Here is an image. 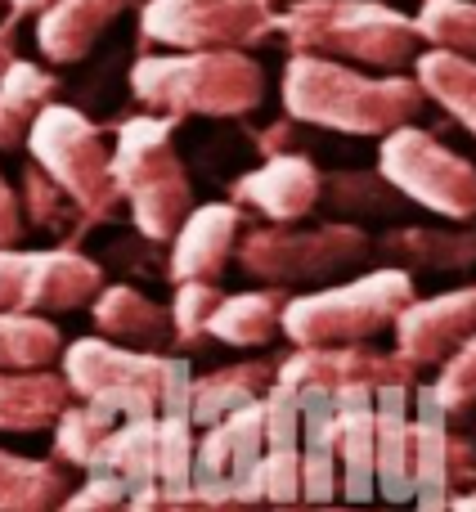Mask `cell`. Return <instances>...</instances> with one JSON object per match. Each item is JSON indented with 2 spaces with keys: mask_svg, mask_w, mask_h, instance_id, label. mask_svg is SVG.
Returning a JSON list of instances; mask_svg holds the SVG:
<instances>
[{
  "mask_svg": "<svg viewBox=\"0 0 476 512\" xmlns=\"http://www.w3.org/2000/svg\"><path fill=\"white\" fill-rule=\"evenodd\" d=\"M423 81L432 86V95L476 135V63H459V59L432 54V59L423 63Z\"/></svg>",
  "mask_w": 476,
  "mask_h": 512,
  "instance_id": "obj_30",
  "label": "cell"
},
{
  "mask_svg": "<svg viewBox=\"0 0 476 512\" xmlns=\"http://www.w3.org/2000/svg\"><path fill=\"white\" fill-rule=\"evenodd\" d=\"M86 481H99L113 495L131 499L140 490L162 486V450H158V414L117 418L113 432L86 459Z\"/></svg>",
  "mask_w": 476,
  "mask_h": 512,
  "instance_id": "obj_14",
  "label": "cell"
},
{
  "mask_svg": "<svg viewBox=\"0 0 476 512\" xmlns=\"http://www.w3.org/2000/svg\"><path fill=\"white\" fill-rule=\"evenodd\" d=\"M27 149L36 167L68 194L81 225H104L117 216L122 194L113 185V149L90 117L68 104H45L27 126Z\"/></svg>",
  "mask_w": 476,
  "mask_h": 512,
  "instance_id": "obj_4",
  "label": "cell"
},
{
  "mask_svg": "<svg viewBox=\"0 0 476 512\" xmlns=\"http://www.w3.org/2000/svg\"><path fill=\"white\" fill-rule=\"evenodd\" d=\"M274 364L279 360H243V364H225V369L194 378L189 382V418H194V427H207L216 418L261 400L274 382Z\"/></svg>",
  "mask_w": 476,
  "mask_h": 512,
  "instance_id": "obj_22",
  "label": "cell"
},
{
  "mask_svg": "<svg viewBox=\"0 0 476 512\" xmlns=\"http://www.w3.org/2000/svg\"><path fill=\"white\" fill-rule=\"evenodd\" d=\"M140 104L162 113H247L261 99V72L234 54H194V59H144L131 72Z\"/></svg>",
  "mask_w": 476,
  "mask_h": 512,
  "instance_id": "obj_7",
  "label": "cell"
},
{
  "mask_svg": "<svg viewBox=\"0 0 476 512\" xmlns=\"http://www.w3.org/2000/svg\"><path fill=\"white\" fill-rule=\"evenodd\" d=\"M126 512H274L270 504H256V499H221L207 495V490H140V495L126 499Z\"/></svg>",
  "mask_w": 476,
  "mask_h": 512,
  "instance_id": "obj_31",
  "label": "cell"
},
{
  "mask_svg": "<svg viewBox=\"0 0 476 512\" xmlns=\"http://www.w3.org/2000/svg\"><path fill=\"white\" fill-rule=\"evenodd\" d=\"M396 333V355L414 369H441L454 351L476 333V283L436 292V297H414L391 324Z\"/></svg>",
  "mask_w": 476,
  "mask_h": 512,
  "instance_id": "obj_11",
  "label": "cell"
},
{
  "mask_svg": "<svg viewBox=\"0 0 476 512\" xmlns=\"http://www.w3.org/2000/svg\"><path fill=\"white\" fill-rule=\"evenodd\" d=\"M238 234H243V212L238 203H207L180 221V230L171 234V261L167 274L171 283L203 279L216 283L225 274V265L234 261Z\"/></svg>",
  "mask_w": 476,
  "mask_h": 512,
  "instance_id": "obj_15",
  "label": "cell"
},
{
  "mask_svg": "<svg viewBox=\"0 0 476 512\" xmlns=\"http://www.w3.org/2000/svg\"><path fill=\"white\" fill-rule=\"evenodd\" d=\"M382 252L396 265H418V270H445L459 274L476 265V230H432V225H400L382 234Z\"/></svg>",
  "mask_w": 476,
  "mask_h": 512,
  "instance_id": "obj_24",
  "label": "cell"
},
{
  "mask_svg": "<svg viewBox=\"0 0 476 512\" xmlns=\"http://www.w3.org/2000/svg\"><path fill=\"white\" fill-rule=\"evenodd\" d=\"M72 405L68 382L50 369H0V432L32 436Z\"/></svg>",
  "mask_w": 476,
  "mask_h": 512,
  "instance_id": "obj_20",
  "label": "cell"
},
{
  "mask_svg": "<svg viewBox=\"0 0 476 512\" xmlns=\"http://www.w3.org/2000/svg\"><path fill=\"white\" fill-rule=\"evenodd\" d=\"M373 391L378 387H364V382L333 387L342 504H369L373 499Z\"/></svg>",
  "mask_w": 476,
  "mask_h": 512,
  "instance_id": "obj_19",
  "label": "cell"
},
{
  "mask_svg": "<svg viewBox=\"0 0 476 512\" xmlns=\"http://www.w3.org/2000/svg\"><path fill=\"white\" fill-rule=\"evenodd\" d=\"M274 512H369L364 504H288V508H274Z\"/></svg>",
  "mask_w": 476,
  "mask_h": 512,
  "instance_id": "obj_36",
  "label": "cell"
},
{
  "mask_svg": "<svg viewBox=\"0 0 476 512\" xmlns=\"http://www.w3.org/2000/svg\"><path fill=\"white\" fill-rule=\"evenodd\" d=\"M113 185L144 239L167 243L180 230V221L194 212V189L171 144V117L122 122L113 149Z\"/></svg>",
  "mask_w": 476,
  "mask_h": 512,
  "instance_id": "obj_3",
  "label": "cell"
},
{
  "mask_svg": "<svg viewBox=\"0 0 476 512\" xmlns=\"http://www.w3.org/2000/svg\"><path fill=\"white\" fill-rule=\"evenodd\" d=\"M288 108L301 122L333 126L351 135L396 131L418 113V90L405 81H369L333 63H292L288 68Z\"/></svg>",
  "mask_w": 476,
  "mask_h": 512,
  "instance_id": "obj_5",
  "label": "cell"
},
{
  "mask_svg": "<svg viewBox=\"0 0 476 512\" xmlns=\"http://www.w3.org/2000/svg\"><path fill=\"white\" fill-rule=\"evenodd\" d=\"M68 490L63 463L0 450V512H50Z\"/></svg>",
  "mask_w": 476,
  "mask_h": 512,
  "instance_id": "obj_25",
  "label": "cell"
},
{
  "mask_svg": "<svg viewBox=\"0 0 476 512\" xmlns=\"http://www.w3.org/2000/svg\"><path fill=\"white\" fill-rule=\"evenodd\" d=\"M432 396L450 418H468L476 409V333L441 364V378L432 382Z\"/></svg>",
  "mask_w": 476,
  "mask_h": 512,
  "instance_id": "obj_33",
  "label": "cell"
},
{
  "mask_svg": "<svg viewBox=\"0 0 476 512\" xmlns=\"http://www.w3.org/2000/svg\"><path fill=\"white\" fill-rule=\"evenodd\" d=\"M216 301H221V288L203 279L176 283V297H171V342L176 346H198L207 337V319H212Z\"/></svg>",
  "mask_w": 476,
  "mask_h": 512,
  "instance_id": "obj_32",
  "label": "cell"
},
{
  "mask_svg": "<svg viewBox=\"0 0 476 512\" xmlns=\"http://www.w3.org/2000/svg\"><path fill=\"white\" fill-rule=\"evenodd\" d=\"M63 333L45 315L0 310V369H50L59 364Z\"/></svg>",
  "mask_w": 476,
  "mask_h": 512,
  "instance_id": "obj_27",
  "label": "cell"
},
{
  "mask_svg": "<svg viewBox=\"0 0 476 512\" xmlns=\"http://www.w3.org/2000/svg\"><path fill=\"white\" fill-rule=\"evenodd\" d=\"M14 63V32L9 27H0V72Z\"/></svg>",
  "mask_w": 476,
  "mask_h": 512,
  "instance_id": "obj_38",
  "label": "cell"
},
{
  "mask_svg": "<svg viewBox=\"0 0 476 512\" xmlns=\"http://www.w3.org/2000/svg\"><path fill=\"white\" fill-rule=\"evenodd\" d=\"M382 176L391 180V189H400L405 198H414L418 207L445 216V221L476 216V167L423 131L396 126L382 140Z\"/></svg>",
  "mask_w": 476,
  "mask_h": 512,
  "instance_id": "obj_8",
  "label": "cell"
},
{
  "mask_svg": "<svg viewBox=\"0 0 476 512\" xmlns=\"http://www.w3.org/2000/svg\"><path fill=\"white\" fill-rule=\"evenodd\" d=\"M418 297L414 274L405 265H382V270L355 274L342 283H324L301 297L283 301L279 333L292 346H355L373 342L396 324V315Z\"/></svg>",
  "mask_w": 476,
  "mask_h": 512,
  "instance_id": "obj_2",
  "label": "cell"
},
{
  "mask_svg": "<svg viewBox=\"0 0 476 512\" xmlns=\"http://www.w3.org/2000/svg\"><path fill=\"white\" fill-rule=\"evenodd\" d=\"M54 90H59L54 72L36 68V63L14 59L0 72V149H18L27 140V126L50 104Z\"/></svg>",
  "mask_w": 476,
  "mask_h": 512,
  "instance_id": "obj_26",
  "label": "cell"
},
{
  "mask_svg": "<svg viewBox=\"0 0 476 512\" xmlns=\"http://www.w3.org/2000/svg\"><path fill=\"white\" fill-rule=\"evenodd\" d=\"M445 512H476V481H472L468 490H459V495L450 499V508H445Z\"/></svg>",
  "mask_w": 476,
  "mask_h": 512,
  "instance_id": "obj_37",
  "label": "cell"
},
{
  "mask_svg": "<svg viewBox=\"0 0 476 512\" xmlns=\"http://www.w3.org/2000/svg\"><path fill=\"white\" fill-rule=\"evenodd\" d=\"M50 512H126V499L113 495L108 486H99V481H86V486L68 490Z\"/></svg>",
  "mask_w": 476,
  "mask_h": 512,
  "instance_id": "obj_34",
  "label": "cell"
},
{
  "mask_svg": "<svg viewBox=\"0 0 476 512\" xmlns=\"http://www.w3.org/2000/svg\"><path fill=\"white\" fill-rule=\"evenodd\" d=\"M45 5H50V0H9V9H14L18 18H23V14H41Z\"/></svg>",
  "mask_w": 476,
  "mask_h": 512,
  "instance_id": "obj_39",
  "label": "cell"
},
{
  "mask_svg": "<svg viewBox=\"0 0 476 512\" xmlns=\"http://www.w3.org/2000/svg\"><path fill=\"white\" fill-rule=\"evenodd\" d=\"M117 418L108 414V409L99 405H86V400H77V405H68L59 418H54L50 436H54V463H68V468H86V459L95 454V445L104 441L108 432H113Z\"/></svg>",
  "mask_w": 476,
  "mask_h": 512,
  "instance_id": "obj_28",
  "label": "cell"
},
{
  "mask_svg": "<svg viewBox=\"0 0 476 512\" xmlns=\"http://www.w3.org/2000/svg\"><path fill=\"white\" fill-rule=\"evenodd\" d=\"M288 292L283 288H252V292H234V297H221L207 319V337L225 346H238V351H261L279 337V315Z\"/></svg>",
  "mask_w": 476,
  "mask_h": 512,
  "instance_id": "obj_23",
  "label": "cell"
},
{
  "mask_svg": "<svg viewBox=\"0 0 476 512\" xmlns=\"http://www.w3.org/2000/svg\"><path fill=\"white\" fill-rule=\"evenodd\" d=\"M274 373L301 382H319V387H396V382H418V369L400 360L396 351H378L373 342L355 346H297L288 360L274 364Z\"/></svg>",
  "mask_w": 476,
  "mask_h": 512,
  "instance_id": "obj_13",
  "label": "cell"
},
{
  "mask_svg": "<svg viewBox=\"0 0 476 512\" xmlns=\"http://www.w3.org/2000/svg\"><path fill=\"white\" fill-rule=\"evenodd\" d=\"M23 207H18V194L9 189V180L0 176V248H14L23 239Z\"/></svg>",
  "mask_w": 476,
  "mask_h": 512,
  "instance_id": "obj_35",
  "label": "cell"
},
{
  "mask_svg": "<svg viewBox=\"0 0 476 512\" xmlns=\"http://www.w3.org/2000/svg\"><path fill=\"white\" fill-rule=\"evenodd\" d=\"M90 319H95L99 337L131 346V351H167L171 346V310L131 283H104L90 301Z\"/></svg>",
  "mask_w": 476,
  "mask_h": 512,
  "instance_id": "obj_18",
  "label": "cell"
},
{
  "mask_svg": "<svg viewBox=\"0 0 476 512\" xmlns=\"http://www.w3.org/2000/svg\"><path fill=\"white\" fill-rule=\"evenodd\" d=\"M319 194H324V176L301 153H270L265 167L247 171L234 185V203L256 207L270 225H292L310 216Z\"/></svg>",
  "mask_w": 476,
  "mask_h": 512,
  "instance_id": "obj_16",
  "label": "cell"
},
{
  "mask_svg": "<svg viewBox=\"0 0 476 512\" xmlns=\"http://www.w3.org/2000/svg\"><path fill=\"white\" fill-rule=\"evenodd\" d=\"M126 0H50L36 18V45L54 63H77L99 41Z\"/></svg>",
  "mask_w": 476,
  "mask_h": 512,
  "instance_id": "obj_21",
  "label": "cell"
},
{
  "mask_svg": "<svg viewBox=\"0 0 476 512\" xmlns=\"http://www.w3.org/2000/svg\"><path fill=\"white\" fill-rule=\"evenodd\" d=\"M261 499L270 508L301 504V418L297 391L274 378L265 391V459H261Z\"/></svg>",
  "mask_w": 476,
  "mask_h": 512,
  "instance_id": "obj_17",
  "label": "cell"
},
{
  "mask_svg": "<svg viewBox=\"0 0 476 512\" xmlns=\"http://www.w3.org/2000/svg\"><path fill=\"white\" fill-rule=\"evenodd\" d=\"M18 207H23V225H36V230H45V234H68V225H81L77 207L68 203V194H63L41 167H27Z\"/></svg>",
  "mask_w": 476,
  "mask_h": 512,
  "instance_id": "obj_29",
  "label": "cell"
},
{
  "mask_svg": "<svg viewBox=\"0 0 476 512\" xmlns=\"http://www.w3.org/2000/svg\"><path fill=\"white\" fill-rule=\"evenodd\" d=\"M297 391L301 418V504H342V468H337V400L333 387L283 378Z\"/></svg>",
  "mask_w": 476,
  "mask_h": 512,
  "instance_id": "obj_12",
  "label": "cell"
},
{
  "mask_svg": "<svg viewBox=\"0 0 476 512\" xmlns=\"http://www.w3.org/2000/svg\"><path fill=\"white\" fill-rule=\"evenodd\" d=\"M104 265L72 248H0V310L18 315H63L95 301Z\"/></svg>",
  "mask_w": 476,
  "mask_h": 512,
  "instance_id": "obj_9",
  "label": "cell"
},
{
  "mask_svg": "<svg viewBox=\"0 0 476 512\" xmlns=\"http://www.w3.org/2000/svg\"><path fill=\"white\" fill-rule=\"evenodd\" d=\"M369 256V234L360 225H315V230H292V225H265V230L238 234L234 261L265 288H324L337 283L346 270Z\"/></svg>",
  "mask_w": 476,
  "mask_h": 512,
  "instance_id": "obj_6",
  "label": "cell"
},
{
  "mask_svg": "<svg viewBox=\"0 0 476 512\" xmlns=\"http://www.w3.org/2000/svg\"><path fill=\"white\" fill-rule=\"evenodd\" d=\"M261 459H265V396L198 432L189 486L221 499H256V504H265Z\"/></svg>",
  "mask_w": 476,
  "mask_h": 512,
  "instance_id": "obj_10",
  "label": "cell"
},
{
  "mask_svg": "<svg viewBox=\"0 0 476 512\" xmlns=\"http://www.w3.org/2000/svg\"><path fill=\"white\" fill-rule=\"evenodd\" d=\"M59 378L72 400L108 409L113 418L162 414L167 405H189V360L167 351H131L108 337H77L59 351Z\"/></svg>",
  "mask_w": 476,
  "mask_h": 512,
  "instance_id": "obj_1",
  "label": "cell"
}]
</instances>
